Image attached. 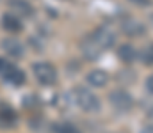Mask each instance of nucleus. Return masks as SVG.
Here are the masks:
<instances>
[{"instance_id":"f257e3e1","label":"nucleus","mask_w":153,"mask_h":133,"mask_svg":"<svg viewBox=\"0 0 153 133\" xmlns=\"http://www.w3.org/2000/svg\"><path fill=\"white\" fill-rule=\"evenodd\" d=\"M114 32L111 29H105V27H100L96 29L93 34H89L84 41H82V53L85 55V59L89 60H94L98 59L107 48H111L114 44Z\"/></svg>"},{"instance_id":"f03ea898","label":"nucleus","mask_w":153,"mask_h":133,"mask_svg":"<svg viewBox=\"0 0 153 133\" xmlns=\"http://www.w3.org/2000/svg\"><path fill=\"white\" fill-rule=\"evenodd\" d=\"M73 98L75 103L85 112H98L100 110V99L85 87H75L73 89Z\"/></svg>"},{"instance_id":"7ed1b4c3","label":"nucleus","mask_w":153,"mask_h":133,"mask_svg":"<svg viewBox=\"0 0 153 133\" xmlns=\"http://www.w3.org/2000/svg\"><path fill=\"white\" fill-rule=\"evenodd\" d=\"M0 76L13 85H22L25 82V73L7 59H0Z\"/></svg>"},{"instance_id":"20e7f679","label":"nucleus","mask_w":153,"mask_h":133,"mask_svg":"<svg viewBox=\"0 0 153 133\" xmlns=\"http://www.w3.org/2000/svg\"><path fill=\"white\" fill-rule=\"evenodd\" d=\"M32 69H34L36 80L41 85H52V84H55L57 71H55V68L52 64H48V62H38V64H34Z\"/></svg>"},{"instance_id":"39448f33","label":"nucleus","mask_w":153,"mask_h":133,"mask_svg":"<svg viewBox=\"0 0 153 133\" xmlns=\"http://www.w3.org/2000/svg\"><path fill=\"white\" fill-rule=\"evenodd\" d=\"M109 99H111V105L114 107L117 112H128L134 107V98L126 90H123V89L112 90L111 96H109Z\"/></svg>"},{"instance_id":"423d86ee","label":"nucleus","mask_w":153,"mask_h":133,"mask_svg":"<svg viewBox=\"0 0 153 133\" xmlns=\"http://www.w3.org/2000/svg\"><path fill=\"white\" fill-rule=\"evenodd\" d=\"M121 30H123L126 36H130V37H137V36H143V34L146 32V27H144L141 21L134 20V18H126V20L121 23Z\"/></svg>"},{"instance_id":"0eeeda50","label":"nucleus","mask_w":153,"mask_h":133,"mask_svg":"<svg viewBox=\"0 0 153 133\" xmlns=\"http://www.w3.org/2000/svg\"><path fill=\"white\" fill-rule=\"evenodd\" d=\"M87 82L93 87H105V84L109 82V75L103 69H93L87 75Z\"/></svg>"},{"instance_id":"6e6552de","label":"nucleus","mask_w":153,"mask_h":133,"mask_svg":"<svg viewBox=\"0 0 153 133\" xmlns=\"http://www.w3.org/2000/svg\"><path fill=\"white\" fill-rule=\"evenodd\" d=\"M14 121H16L14 110L9 105L0 101V126H11V124H14Z\"/></svg>"},{"instance_id":"1a4fd4ad","label":"nucleus","mask_w":153,"mask_h":133,"mask_svg":"<svg viewBox=\"0 0 153 133\" xmlns=\"http://www.w3.org/2000/svg\"><path fill=\"white\" fill-rule=\"evenodd\" d=\"M9 7L13 9L14 14L18 16H30L32 14V7L29 2L25 0H9Z\"/></svg>"},{"instance_id":"9d476101","label":"nucleus","mask_w":153,"mask_h":133,"mask_svg":"<svg viewBox=\"0 0 153 133\" xmlns=\"http://www.w3.org/2000/svg\"><path fill=\"white\" fill-rule=\"evenodd\" d=\"M117 55H119V59H121L123 62H126V64H130V62H134V60L137 59V51H135V48H134L132 44H123V46L117 50Z\"/></svg>"},{"instance_id":"9b49d317","label":"nucleus","mask_w":153,"mask_h":133,"mask_svg":"<svg viewBox=\"0 0 153 133\" xmlns=\"http://www.w3.org/2000/svg\"><path fill=\"white\" fill-rule=\"evenodd\" d=\"M4 50L11 55V57H20L23 53V46L18 43L16 39H5L4 41Z\"/></svg>"},{"instance_id":"f8f14e48","label":"nucleus","mask_w":153,"mask_h":133,"mask_svg":"<svg viewBox=\"0 0 153 133\" xmlns=\"http://www.w3.org/2000/svg\"><path fill=\"white\" fill-rule=\"evenodd\" d=\"M2 23H4V27H5L7 30H13V32H16V30L22 29V23H20V20H18L14 14H5L4 20H2Z\"/></svg>"},{"instance_id":"ddd939ff","label":"nucleus","mask_w":153,"mask_h":133,"mask_svg":"<svg viewBox=\"0 0 153 133\" xmlns=\"http://www.w3.org/2000/svg\"><path fill=\"white\" fill-rule=\"evenodd\" d=\"M141 59H143V62H144L146 66H153V43L148 44V46L143 50Z\"/></svg>"},{"instance_id":"4468645a","label":"nucleus","mask_w":153,"mask_h":133,"mask_svg":"<svg viewBox=\"0 0 153 133\" xmlns=\"http://www.w3.org/2000/svg\"><path fill=\"white\" fill-rule=\"evenodd\" d=\"M57 133H80V130L73 124H70V123H64L57 128Z\"/></svg>"},{"instance_id":"2eb2a0df","label":"nucleus","mask_w":153,"mask_h":133,"mask_svg":"<svg viewBox=\"0 0 153 133\" xmlns=\"http://www.w3.org/2000/svg\"><path fill=\"white\" fill-rule=\"evenodd\" d=\"M130 2L135 4V5H141V7H146V5L152 4V0H130Z\"/></svg>"},{"instance_id":"dca6fc26","label":"nucleus","mask_w":153,"mask_h":133,"mask_svg":"<svg viewBox=\"0 0 153 133\" xmlns=\"http://www.w3.org/2000/svg\"><path fill=\"white\" fill-rule=\"evenodd\" d=\"M146 89H148V92H152L153 94V75L152 76H148V80H146Z\"/></svg>"},{"instance_id":"f3484780","label":"nucleus","mask_w":153,"mask_h":133,"mask_svg":"<svg viewBox=\"0 0 153 133\" xmlns=\"http://www.w3.org/2000/svg\"><path fill=\"white\" fill-rule=\"evenodd\" d=\"M143 133H153V124L152 126H146V128L143 130Z\"/></svg>"},{"instance_id":"a211bd4d","label":"nucleus","mask_w":153,"mask_h":133,"mask_svg":"<svg viewBox=\"0 0 153 133\" xmlns=\"http://www.w3.org/2000/svg\"><path fill=\"white\" fill-rule=\"evenodd\" d=\"M152 21H153V18H152Z\"/></svg>"}]
</instances>
